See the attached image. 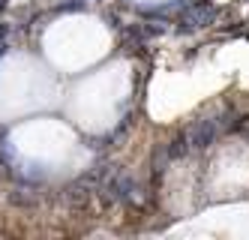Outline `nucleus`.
<instances>
[{
    "label": "nucleus",
    "mask_w": 249,
    "mask_h": 240,
    "mask_svg": "<svg viewBox=\"0 0 249 240\" xmlns=\"http://www.w3.org/2000/svg\"><path fill=\"white\" fill-rule=\"evenodd\" d=\"M216 135H219L216 120H198V123H192L189 132H186L189 150H204V147H210L213 141H216Z\"/></svg>",
    "instance_id": "nucleus-1"
},
{
    "label": "nucleus",
    "mask_w": 249,
    "mask_h": 240,
    "mask_svg": "<svg viewBox=\"0 0 249 240\" xmlns=\"http://www.w3.org/2000/svg\"><path fill=\"white\" fill-rule=\"evenodd\" d=\"M213 12L210 6H204V3H195V6H189L183 15H180V30H198V27H207L210 21H213Z\"/></svg>",
    "instance_id": "nucleus-2"
},
{
    "label": "nucleus",
    "mask_w": 249,
    "mask_h": 240,
    "mask_svg": "<svg viewBox=\"0 0 249 240\" xmlns=\"http://www.w3.org/2000/svg\"><path fill=\"white\" fill-rule=\"evenodd\" d=\"M162 150H165L168 159H180V156L189 153V141H186V135H177V138H171V141L162 147Z\"/></svg>",
    "instance_id": "nucleus-3"
},
{
    "label": "nucleus",
    "mask_w": 249,
    "mask_h": 240,
    "mask_svg": "<svg viewBox=\"0 0 249 240\" xmlns=\"http://www.w3.org/2000/svg\"><path fill=\"white\" fill-rule=\"evenodd\" d=\"M6 36H9V27H6V24H0V57L6 54Z\"/></svg>",
    "instance_id": "nucleus-4"
},
{
    "label": "nucleus",
    "mask_w": 249,
    "mask_h": 240,
    "mask_svg": "<svg viewBox=\"0 0 249 240\" xmlns=\"http://www.w3.org/2000/svg\"><path fill=\"white\" fill-rule=\"evenodd\" d=\"M234 129H237V132H243V135L249 138V117H240V120L234 123Z\"/></svg>",
    "instance_id": "nucleus-5"
},
{
    "label": "nucleus",
    "mask_w": 249,
    "mask_h": 240,
    "mask_svg": "<svg viewBox=\"0 0 249 240\" xmlns=\"http://www.w3.org/2000/svg\"><path fill=\"white\" fill-rule=\"evenodd\" d=\"M6 9V0H0V12H3Z\"/></svg>",
    "instance_id": "nucleus-6"
}]
</instances>
